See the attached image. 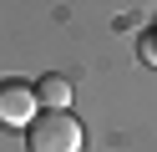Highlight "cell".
I'll return each instance as SVG.
<instances>
[{
    "instance_id": "6da1fadb",
    "label": "cell",
    "mask_w": 157,
    "mask_h": 152,
    "mask_svg": "<svg viewBox=\"0 0 157 152\" xmlns=\"http://www.w3.org/2000/svg\"><path fill=\"white\" fill-rule=\"evenodd\" d=\"M31 152H81L86 132L81 122L71 117V111H41V117L31 122Z\"/></svg>"
},
{
    "instance_id": "7a4b0ae2",
    "label": "cell",
    "mask_w": 157,
    "mask_h": 152,
    "mask_svg": "<svg viewBox=\"0 0 157 152\" xmlns=\"http://www.w3.org/2000/svg\"><path fill=\"white\" fill-rule=\"evenodd\" d=\"M41 101H36V86L31 81H0V127H10V132H21V127H31L36 117H41Z\"/></svg>"
},
{
    "instance_id": "3957f363",
    "label": "cell",
    "mask_w": 157,
    "mask_h": 152,
    "mask_svg": "<svg viewBox=\"0 0 157 152\" xmlns=\"http://www.w3.org/2000/svg\"><path fill=\"white\" fill-rule=\"evenodd\" d=\"M36 101H41L46 111H66V101H71V81H66V76H41V81H36Z\"/></svg>"
},
{
    "instance_id": "277c9868",
    "label": "cell",
    "mask_w": 157,
    "mask_h": 152,
    "mask_svg": "<svg viewBox=\"0 0 157 152\" xmlns=\"http://www.w3.org/2000/svg\"><path fill=\"white\" fill-rule=\"evenodd\" d=\"M137 56H142V66H157V25L142 36V46H137Z\"/></svg>"
}]
</instances>
